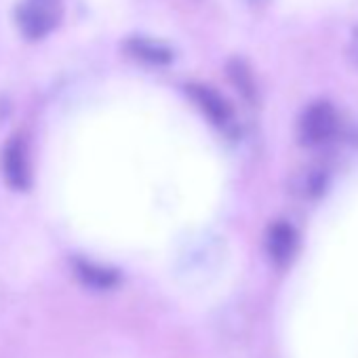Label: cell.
<instances>
[{"label":"cell","instance_id":"1","mask_svg":"<svg viewBox=\"0 0 358 358\" xmlns=\"http://www.w3.org/2000/svg\"><path fill=\"white\" fill-rule=\"evenodd\" d=\"M62 11V0H20L15 22L24 36L43 38L59 24Z\"/></svg>","mask_w":358,"mask_h":358},{"label":"cell","instance_id":"2","mask_svg":"<svg viewBox=\"0 0 358 358\" xmlns=\"http://www.w3.org/2000/svg\"><path fill=\"white\" fill-rule=\"evenodd\" d=\"M339 129V116L327 101L312 103L299 118V139L306 145H322L335 137Z\"/></svg>","mask_w":358,"mask_h":358},{"label":"cell","instance_id":"3","mask_svg":"<svg viewBox=\"0 0 358 358\" xmlns=\"http://www.w3.org/2000/svg\"><path fill=\"white\" fill-rule=\"evenodd\" d=\"M188 95L196 103V108L224 133L234 135L236 133V116L230 103L211 87L207 85H188Z\"/></svg>","mask_w":358,"mask_h":358},{"label":"cell","instance_id":"4","mask_svg":"<svg viewBox=\"0 0 358 358\" xmlns=\"http://www.w3.org/2000/svg\"><path fill=\"white\" fill-rule=\"evenodd\" d=\"M299 236L289 222H274L266 232V253L276 266H287L297 253Z\"/></svg>","mask_w":358,"mask_h":358},{"label":"cell","instance_id":"5","mask_svg":"<svg viewBox=\"0 0 358 358\" xmlns=\"http://www.w3.org/2000/svg\"><path fill=\"white\" fill-rule=\"evenodd\" d=\"M5 171L9 182L17 188H24L28 182V164H26V150L22 145V141H13L9 143L7 152H5Z\"/></svg>","mask_w":358,"mask_h":358},{"label":"cell","instance_id":"6","mask_svg":"<svg viewBox=\"0 0 358 358\" xmlns=\"http://www.w3.org/2000/svg\"><path fill=\"white\" fill-rule=\"evenodd\" d=\"M129 51L139 57L141 62L148 64H169L173 59V53L169 47L156 43V41H148V38H135L129 43Z\"/></svg>","mask_w":358,"mask_h":358},{"label":"cell","instance_id":"7","mask_svg":"<svg viewBox=\"0 0 358 358\" xmlns=\"http://www.w3.org/2000/svg\"><path fill=\"white\" fill-rule=\"evenodd\" d=\"M76 274L83 278L85 285L95 287V289H110L118 282V276L114 270L101 268L91 262H76Z\"/></svg>","mask_w":358,"mask_h":358},{"label":"cell","instance_id":"8","mask_svg":"<svg viewBox=\"0 0 358 358\" xmlns=\"http://www.w3.org/2000/svg\"><path fill=\"white\" fill-rule=\"evenodd\" d=\"M295 190L303 199H314L324 190V171L322 169H308L295 179Z\"/></svg>","mask_w":358,"mask_h":358},{"label":"cell","instance_id":"9","mask_svg":"<svg viewBox=\"0 0 358 358\" xmlns=\"http://www.w3.org/2000/svg\"><path fill=\"white\" fill-rule=\"evenodd\" d=\"M348 57L354 66H358V28L352 32L350 45H348Z\"/></svg>","mask_w":358,"mask_h":358}]
</instances>
